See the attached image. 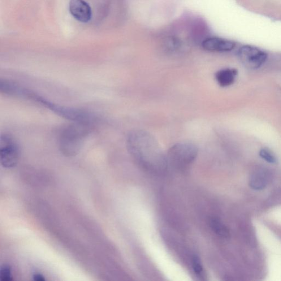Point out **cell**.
<instances>
[{
    "label": "cell",
    "mask_w": 281,
    "mask_h": 281,
    "mask_svg": "<svg viewBox=\"0 0 281 281\" xmlns=\"http://www.w3.org/2000/svg\"><path fill=\"white\" fill-rule=\"evenodd\" d=\"M127 148L135 161L147 170L157 171L166 169L167 157L152 134L135 130L128 134Z\"/></svg>",
    "instance_id": "cell-1"
},
{
    "label": "cell",
    "mask_w": 281,
    "mask_h": 281,
    "mask_svg": "<svg viewBox=\"0 0 281 281\" xmlns=\"http://www.w3.org/2000/svg\"><path fill=\"white\" fill-rule=\"evenodd\" d=\"M93 124L73 123L62 129L59 136V148L66 157L79 153L86 137L92 131Z\"/></svg>",
    "instance_id": "cell-2"
},
{
    "label": "cell",
    "mask_w": 281,
    "mask_h": 281,
    "mask_svg": "<svg viewBox=\"0 0 281 281\" xmlns=\"http://www.w3.org/2000/svg\"><path fill=\"white\" fill-rule=\"evenodd\" d=\"M28 99L40 104L41 106L46 107L47 109L54 112L60 117L72 121L73 123L93 125L97 120L96 116L87 111L58 105L32 91L30 93Z\"/></svg>",
    "instance_id": "cell-3"
},
{
    "label": "cell",
    "mask_w": 281,
    "mask_h": 281,
    "mask_svg": "<svg viewBox=\"0 0 281 281\" xmlns=\"http://www.w3.org/2000/svg\"><path fill=\"white\" fill-rule=\"evenodd\" d=\"M198 150L195 144L190 142H181L173 145L169 150L168 163L173 166L184 169L195 161Z\"/></svg>",
    "instance_id": "cell-4"
},
{
    "label": "cell",
    "mask_w": 281,
    "mask_h": 281,
    "mask_svg": "<svg viewBox=\"0 0 281 281\" xmlns=\"http://www.w3.org/2000/svg\"><path fill=\"white\" fill-rule=\"evenodd\" d=\"M20 155L19 146L14 137L3 133L0 138V162L5 168H14L18 164Z\"/></svg>",
    "instance_id": "cell-5"
},
{
    "label": "cell",
    "mask_w": 281,
    "mask_h": 281,
    "mask_svg": "<svg viewBox=\"0 0 281 281\" xmlns=\"http://www.w3.org/2000/svg\"><path fill=\"white\" fill-rule=\"evenodd\" d=\"M238 56L242 64L250 69H257L264 64L267 58L265 52L250 45L241 47Z\"/></svg>",
    "instance_id": "cell-6"
},
{
    "label": "cell",
    "mask_w": 281,
    "mask_h": 281,
    "mask_svg": "<svg viewBox=\"0 0 281 281\" xmlns=\"http://www.w3.org/2000/svg\"><path fill=\"white\" fill-rule=\"evenodd\" d=\"M69 11L75 19L82 23H87L92 19V8L84 0H71Z\"/></svg>",
    "instance_id": "cell-7"
},
{
    "label": "cell",
    "mask_w": 281,
    "mask_h": 281,
    "mask_svg": "<svg viewBox=\"0 0 281 281\" xmlns=\"http://www.w3.org/2000/svg\"><path fill=\"white\" fill-rule=\"evenodd\" d=\"M202 45L206 50L220 53L231 51L236 46L234 42L219 37L207 38L203 41Z\"/></svg>",
    "instance_id": "cell-8"
},
{
    "label": "cell",
    "mask_w": 281,
    "mask_h": 281,
    "mask_svg": "<svg viewBox=\"0 0 281 281\" xmlns=\"http://www.w3.org/2000/svg\"><path fill=\"white\" fill-rule=\"evenodd\" d=\"M237 74L236 69H223L216 73L215 79L220 86L227 87L235 83Z\"/></svg>",
    "instance_id": "cell-9"
},
{
    "label": "cell",
    "mask_w": 281,
    "mask_h": 281,
    "mask_svg": "<svg viewBox=\"0 0 281 281\" xmlns=\"http://www.w3.org/2000/svg\"><path fill=\"white\" fill-rule=\"evenodd\" d=\"M267 184V175L266 173L263 170L255 172L250 179V187L255 190H261L264 188Z\"/></svg>",
    "instance_id": "cell-10"
},
{
    "label": "cell",
    "mask_w": 281,
    "mask_h": 281,
    "mask_svg": "<svg viewBox=\"0 0 281 281\" xmlns=\"http://www.w3.org/2000/svg\"><path fill=\"white\" fill-rule=\"evenodd\" d=\"M209 225L211 230L219 236L227 238L230 236L228 228L219 218H211L209 220Z\"/></svg>",
    "instance_id": "cell-11"
},
{
    "label": "cell",
    "mask_w": 281,
    "mask_h": 281,
    "mask_svg": "<svg viewBox=\"0 0 281 281\" xmlns=\"http://www.w3.org/2000/svg\"><path fill=\"white\" fill-rule=\"evenodd\" d=\"M0 280L2 281H10L12 280V271L10 266L3 265L0 269Z\"/></svg>",
    "instance_id": "cell-12"
},
{
    "label": "cell",
    "mask_w": 281,
    "mask_h": 281,
    "mask_svg": "<svg viewBox=\"0 0 281 281\" xmlns=\"http://www.w3.org/2000/svg\"><path fill=\"white\" fill-rule=\"evenodd\" d=\"M259 155H260V156L263 159H264L265 161L268 163L274 164L277 162V159L275 155L272 154L269 150H261L260 152H259Z\"/></svg>",
    "instance_id": "cell-13"
},
{
    "label": "cell",
    "mask_w": 281,
    "mask_h": 281,
    "mask_svg": "<svg viewBox=\"0 0 281 281\" xmlns=\"http://www.w3.org/2000/svg\"><path fill=\"white\" fill-rule=\"evenodd\" d=\"M193 269L198 276H202L203 274V267L201 260L197 256H194L192 259Z\"/></svg>",
    "instance_id": "cell-14"
},
{
    "label": "cell",
    "mask_w": 281,
    "mask_h": 281,
    "mask_svg": "<svg viewBox=\"0 0 281 281\" xmlns=\"http://www.w3.org/2000/svg\"><path fill=\"white\" fill-rule=\"evenodd\" d=\"M33 280L37 281H44L45 279L44 276L40 274H35L33 276Z\"/></svg>",
    "instance_id": "cell-15"
}]
</instances>
